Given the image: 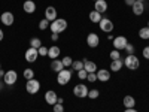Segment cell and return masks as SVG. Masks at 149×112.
<instances>
[{"mask_svg": "<svg viewBox=\"0 0 149 112\" xmlns=\"http://www.w3.org/2000/svg\"><path fill=\"white\" fill-rule=\"evenodd\" d=\"M95 73H97V81L100 82H107L110 79V72L107 69H98Z\"/></svg>", "mask_w": 149, "mask_h": 112, "instance_id": "13", "label": "cell"}, {"mask_svg": "<svg viewBox=\"0 0 149 112\" xmlns=\"http://www.w3.org/2000/svg\"><path fill=\"white\" fill-rule=\"evenodd\" d=\"M60 48L57 46V45H52L51 48H48V57L49 58H52V60H55L57 57H60Z\"/></svg>", "mask_w": 149, "mask_h": 112, "instance_id": "20", "label": "cell"}, {"mask_svg": "<svg viewBox=\"0 0 149 112\" xmlns=\"http://www.w3.org/2000/svg\"><path fill=\"white\" fill-rule=\"evenodd\" d=\"M124 51L127 52V55L134 54V51H136V45H133V43H127V46L124 48Z\"/></svg>", "mask_w": 149, "mask_h": 112, "instance_id": "28", "label": "cell"}, {"mask_svg": "<svg viewBox=\"0 0 149 112\" xmlns=\"http://www.w3.org/2000/svg\"><path fill=\"white\" fill-rule=\"evenodd\" d=\"M94 2H97V0H94Z\"/></svg>", "mask_w": 149, "mask_h": 112, "instance_id": "48", "label": "cell"}, {"mask_svg": "<svg viewBox=\"0 0 149 112\" xmlns=\"http://www.w3.org/2000/svg\"><path fill=\"white\" fill-rule=\"evenodd\" d=\"M72 67H73V70L79 72L81 69H84V60H76V61H73V63H72Z\"/></svg>", "mask_w": 149, "mask_h": 112, "instance_id": "26", "label": "cell"}, {"mask_svg": "<svg viewBox=\"0 0 149 112\" xmlns=\"http://www.w3.org/2000/svg\"><path fill=\"white\" fill-rule=\"evenodd\" d=\"M84 69L86 70V73H95L97 72V64L94 61H90V60H84Z\"/></svg>", "mask_w": 149, "mask_h": 112, "instance_id": "18", "label": "cell"}, {"mask_svg": "<svg viewBox=\"0 0 149 112\" xmlns=\"http://www.w3.org/2000/svg\"><path fill=\"white\" fill-rule=\"evenodd\" d=\"M37 51H39V55H40V57H45V55H48V48H46V46H43V45H42L39 49H37Z\"/></svg>", "mask_w": 149, "mask_h": 112, "instance_id": "34", "label": "cell"}, {"mask_svg": "<svg viewBox=\"0 0 149 112\" xmlns=\"http://www.w3.org/2000/svg\"><path fill=\"white\" fill-rule=\"evenodd\" d=\"M0 21H2L5 26L10 27L12 24H14V21H15V17H14V14H12V12H3V14L0 15Z\"/></svg>", "mask_w": 149, "mask_h": 112, "instance_id": "11", "label": "cell"}, {"mask_svg": "<svg viewBox=\"0 0 149 112\" xmlns=\"http://www.w3.org/2000/svg\"><path fill=\"white\" fill-rule=\"evenodd\" d=\"M63 69H66V67H64V64H63V61H61V60L55 58V60L51 61V70H52V72L58 73V72H61Z\"/></svg>", "mask_w": 149, "mask_h": 112, "instance_id": "19", "label": "cell"}, {"mask_svg": "<svg viewBox=\"0 0 149 112\" xmlns=\"http://www.w3.org/2000/svg\"><path fill=\"white\" fill-rule=\"evenodd\" d=\"M86 45H88L90 48H97L98 45H100V37H98L97 33H90L88 36H86Z\"/></svg>", "mask_w": 149, "mask_h": 112, "instance_id": "10", "label": "cell"}, {"mask_svg": "<svg viewBox=\"0 0 149 112\" xmlns=\"http://www.w3.org/2000/svg\"><path fill=\"white\" fill-rule=\"evenodd\" d=\"M124 112H137V111H136V108H127Z\"/></svg>", "mask_w": 149, "mask_h": 112, "instance_id": "40", "label": "cell"}, {"mask_svg": "<svg viewBox=\"0 0 149 112\" xmlns=\"http://www.w3.org/2000/svg\"><path fill=\"white\" fill-rule=\"evenodd\" d=\"M131 10H133V14H134V15L140 17L143 12H145V3H143V2H137V0H136L134 5L131 6Z\"/></svg>", "mask_w": 149, "mask_h": 112, "instance_id": "15", "label": "cell"}, {"mask_svg": "<svg viewBox=\"0 0 149 112\" xmlns=\"http://www.w3.org/2000/svg\"><path fill=\"white\" fill-rule=\"evenodd\" d=\"M3 37H5V33H3L2 29H0V41H3Z\"/></svg>", "mask_w": 149, "mask_h": 112, "instance_id": "42", "label": "cell"}, {"mask_svg": "<svg viewBox=\"0 0 149 112\" xmlns=\"http://www.w3.org/2000/svg\"><path fill=\"white\" fill-rule=\"evenodd\" d=\"M137 2H143V3H145V0H137Z\"/></svg>", "mask_w": 149, "mask_h": 112, "instance_id": "45", "label": "cell"}, {"mask_svg": "<svg viewBox=\"0 0 149 112\" xmlns=\"http://www.w3.org/2000/svg\"><path fill=\"white\" fill-rule=\"evenodd\" d=\"M63 64H64V67H69V66H72V63H73V60H72V57H63Z\"/></svg>", "mask_w": 149, "mask_h": 112, "instance_id": "32", "label": "cell"}, {"mask_svg": "<svg viewBox=\"0 0 149 112\" xmlns=\"http://www.w3.org/2000/svg\"><path fill=\"white\" fill-rule=\"evenodd\" d=\"M45 18L49 21V22H52L54 20H57V9L54 6H48L45 9Z\"/></svg>", "mask_w": 149, "mask_h": 112, "instance_id": "14", "label": "cell"}, {"mask_svg": "<svg viewBox=\"0 0 149 112\" xmlns=\"http://www.w3.org/2000/svg\"><path fill=\"white\" fill-rule=\"evenodd\" d=\"M102 14H100V12H97V10H91L90 12V21L91 22H94V24H98V22H100L102 21Z\"/></svg>", "mask_w": 149, "mask_h": 112, "instance_id": "22", "label": "cell"}, {"mask_svg": "<svg viewBox=\"0 0 149 112\" xmlns=\"http://www.w3.org/2000/svg\"><path fill=\"white\" fill-rule=\"evenodd\" d=\"M3 84H5L3 81H2V82H0V91H2V90H3Z\"/></svg>", "mask_w": 149, "mask_h": 112, "instance_id": "44", "label": "cell"}, {"mask_svg": "<svg viewBox=\"0 0 149 112\" xmlns=\"http://www.w3.org/2000/svg\"><path fill=\"white\" fill-rule=\"evenodd\" d=\"M124 66L130 70H137L139 66H140V60L136 57V54H130V55L125 57V60H124Z\"/></svg>", "mask_w": 149, "mask_h": 112, "instance_id": "2", "label": "cell"}, {"mask_svg": "<svg viewBox=\"0 0 149 112\" xmlns=\"http://www.w3.org/2000/svg\"><path fill=\"white\" fill-rule=\"evenodd\" d=\"M52 111H54V112H64V105L55 103V105L52 106Z\"/></svg>", "mask_w": 149, "mask_h": 112, "instance_id": "33", "label": "cell"}, {"mask_svg": "<svg viewBox=\"0 0 149 112\" xmlns=\"http://www.w3.org/2000/svg\"><path fill=\"white\" fill-rule=\"evenodd\" d=\"M30 46L39 49V48L42 46V41L39 39V37H31V39H30Z\"/></svg>", "mask_w": 149, "mask_h": 112, "instance_id": "25", "label": "cell"}, {"mask_svg": "<svg viewBox=\"0 0 149 112\" xmlns=\"http://www.w3.org/2000/svg\"><path fill=\"white\" fill-rule=\"evenodd\" d=\"M37 57H39V51H37L36 48H27L26 54H24V58H26L27 63H34V61L37 60Z\"/></svg>", "mask_w": 149, "mask_h": 112, "instance_id": "7", "label": "cell"}, {"mask_svg": "<svg viewBox=\"0 0 149 112\" xmlns=\"http://www.w3.org/2000/svg\"><path fill=\"white\" fill-rule=\"evenodd\" d=\"M26 90H27V93L29 94H36V93H39V90H40V82L37 81V79H29L27 82H26Z\"/></svg>", "mask_w": 149, "mask_h": 112, "instance_id": "5", "label": "cell"}, {"mask_svg": "<svg viewBox=\"0 0 149 112\" xmlns=\"http://www.w3.org/2000/svg\"><path fill=\"white\" fill-rule=\"evenodd\" d=\"M0 69H2V64H0Z\"/></svg>", "mask_w": 149, "mask_h": 112, "instance_id": "47", "label": "cell"}, {"mask_svg": "<svg viewBox=\"0 0 149 112\" xmlns=\"http://www.w3.org/2000/svg\"><path fill=\"white\" fill-rule=\"evenodd\" d=\"M98 96H100V91H98V90H95V88L88 91V97H90V99H93V100H94V99H97Z\"/></svg>", "mask_w": 149, "mask_h": 112, "instance_id": "30", "label": "cell"}, {"mask_svg": "<svg viewBox=\"0 0 149 112\" xmlns=\"http://www.w3.org/2000/svg\"><path fill=\"white\" fill-rule=\"evenodd\" d=\"M17 81H18V73H17L15 70H8V72H5V75H3V82H5L6 85H14Z\"/></svg>", "mask_w": 149, "mask_h": 112, "instance_id": "6", "label": "cell"}, {"mask_svg": "<svg viewBox=\"0 0 149 112\" xmlns=\"http://www.w3.org/2000/svg\"><path fill=\"white\" fill-rule=\"evenodd\" d=\"M49 24H51V22H49L46 18H43V20L39 21V29H40V30H46V29L49 27Z\"/></svg>", "mask_w": 149, "mask_h": 112, "instance_id": "29", "label": "cell"}, {"mask_svg": "<svg viewBox=\"0 0 149 112\" xmlns=\"http://www.w3.org/2000/svg\"><path fill=\"white\" fill-rule=\"evenodd\" d=\"M22 76L26 78V81L33 79V78H34V70H33V69H26V70L22 72Z\"/></svg>", "mask_w": 149, "mask_h": 112, "instance_id": "27", "label": "cell"}, {"mask_svg": "<svg viewBox=\"0 0 149 112\" xmlns=\"http://www.w3.org/2000/svg\"><path fill=\"white\" fill-rule=\"evenodd\" d=\"M49 27H51V32L52 33H63L66 29H67V21L64 18H57L54 20L51 24H49Z\"/></svg>", "mask_w": 149, "mask_h": 112, "instance_id": "1", "label": "cell"}, {"mask_svg": "<svg viewBox=\"0 0 149 112\" xmlns=\"http://www.w3.org/2000/svg\"><path fill=\"white\" fill-rule=\"evenodd\" d=\"M22 9L26 14H34V10H36V3L33 2V0H26L22 5Z\"/></svg>", "mask_w": 149, "mask_h": 112, "instance_id": "17", "label": "cell"}, {"mask_svg": "<svg viewBox=\"0 0 149 112\" xmlns=\"http://www.w3.org/2000/svg\"><path fill=\"white\" fill-rule=\"evenodd\" d=\"M86 79H88L90 82H95L97 81V73H88L86 75Z\"/></svg>", "mask_w": 149, "mask_h": 112, "instance_id": "36", "label": "cell"}, {"mask_svg": "<svg viewBox=\"0 0 149 112\" xmlns=\"http://www.w3.org/2000/svg\"><path fill=\"white\" fill-rule=\"evenodd\" d=\"M58 37H60V34H58V33H52V34H51V39H52L54 42H57V41H58Z\"/></svg>", "mask_w": 149, "mask_h": 112, "instance_id": "38", "label": "cell"}, {"mask_svg": "<svg viewBox=\"0 0 149 112\" xmlns=\"http://www.w3.org/2000/svg\"><path fill=\"white\" fill-rule=\"evenodd\" d=\"M57 100H58V96H57V93L54 91V90H48L46 93H45V102L48 103V105H55L57 103Z\"/></svg>", "mask_w": 149, "mask_h": 112, "instance_id": "12", "label": "cell"}, {"mask_svg": "<svg viewBox=\"0 0 149 112\" xmlns=\"http://www.w3.org/2000/svg\"><path fill=\"white\" fill-rule=\"evenodd\" d=\"M70 79H72V70H69V69H63L61 72L57 73V82L60 85H67L70 82Z\"/></svg>", "mask_w": 149, "mask_h": 112, "instance_id": "3", "label": "cell"}, {"mask_svg": "<svg viewBox=\"0 0 149 112\" xmlns=\"http://www.w3.org/2000/svg\"><path fill=\"white\" fill-rule=\"evenodd\" d=\"M98 26H100V30L104 32V33H112L113 32V22H112L109 18H102V21L98 22Z\"/></svg>", "mask_w": 149, "mask_h": 112, "instance_id": "9", "label": "cell"}, {"mask_svg": "<svg viewBox=\"0 0 149 112\" xmlns=\"http://www.w3.org/2000/svg\"><path fill=\"white\" fill-rule=\"evenodd\" d=\"M57 103H60V105H64V100H63V97H58V100H57Z\"/></svg>", "mask_w": 149, "mask_h": 112, "instance_id": "41", "label": "cell"}, {"mask_svg": "<svg viewBox=\"0 0 149 112\" xmlns=\"http://www.w3.org/2000/svg\"><path fill=\"white\" fill-rule=\"evenodd\" d=\"M94 10L100 12V14H104L107 10V2L106 0H97V2H94Z\"/></svg>", "mask_w": 149, "mask_h": 112, "instance_id": "16", "label": "cell"}, {"mask_svg": "<svg viewBox=\"0 0 149 112\" xmlns=\"http://www.w3.org/2000/svg\"><path fill=\"white\" fill-rule=\"evenodd\" d=\"M134 2H136V0H125V5H127V6H133Z\"/></svg>", "mask_w": 149, "mask_h": 112, "instance_id": "39", "label": "cell"}, {"mask_svg": "<svg viewBox=\"0 0 149 112\" xmlns=\"http://www.w3.org/2000/svg\"><path fill=\"white\" fill-rule=\"evenodd\" d=\"M122 66H124V61H122L121 58L112 60V63H110V70H112V72H119V70L122 69Z\"/></svg>", "mask_w": 149, "mask_h": 112, "instance_id": "21", "label": "cell"}, {"mask_svg": "<svg viewBox=\"0 0 149 112\" xmlns=\"http://www.w3.org/2000/svg\"><path fill=\"white\" fill-rule=\"evenodd\" d=\"M121 57V52L118 49H113V51H110V60H118Z\"/></svg>", "mask_w": 149, "mask_h": 112, "instance_id": "31", "label": "cell"}, {"mask_svg": "<svg viewBox=\"0 0 149 112\" xmlns=\"http://www.w3.org/2000/svg\"><path fill=\"white\" fill-rule=\"evenodd\" d=\"M88 87H86L85 84H76L73 87V94L79 97V99H84V97H88Z\"/></svg>", "mask_w": 149, "mask_h": 112, "instance_id": "4", "label": "cell"}, {"mask_svg": "<svg viewBox=\"0 0 149 112\" xmlns=\"http://www.w3.org/2000/svg\"><path fill=\"white\" fill-rule=\"evenodd\" d=\"M148 46H149V45H148Z\"/></svg>", "mask_w": 149, "mask_h": 112, "instance_id": "49", "label": "cell"}, {"mask_svg": "<svg viewBox=\"0 0 149 112\" xmlns=\"http://www.w3.org/2000/svg\"><path fill=\"white\" fill-rule=\"evenodd\" d=\"M139 37H140V39H143V41H149V27L148 26L146 27H142L139 30Z\"/></svg>", "mask_w": 149, "mask_h": 112, "instance_id": "24", "label": "cell"}, {"mask_svg": "<svg viewBox=\"0 0 149 112\" xmlns=\"http://www.w3.org/2000/svg\"><path fill=\"white\" fill-rule=\"evenodd\" d=\"M122 103H124V106H125V109L127 108H134L136 106V99L133 96H125L124 100H122Z\"/></svg>", "mask_w": 149, "mask_h": 112, "instance_id": "23", "label": "cell"}, {"mask_svg": "<svg viewBox=\"0 0 149 112\" xmlns=\"http://www.w3.org/2000/svg\"><path fill=\"white\" fill-rule=\"evenodd\" d=\"M142 55L146 58V60H149V46H145L143 48V51H142Z\"/></svg>", "mask_w": 149, "mask_h": 112, "instance_id": "37", "label": "cell"}, {"mask_svg": "<svg viewBox=\"0 0 149 112\" xmlns=\"http://www.w3.org/2000/svg\"><path fill=\"white\" fill-rule=\"evenodd\" d=\"M128 41H127V37L125 36H116L113 37V48L118 49V51H124V48L127 46Z\"/></svg>", "mask_w": 149, "mask_h": 112, "instance_id": "8", "label": "cell"}, {"mask_svg": "<svg viewBox=\"0 0 149 112\" xmlns=\"http://www.w3.org/2000/svg\"><path fill=\"white\" fill-rule=\"evenodd\" d=\"M3 75H5L3 69H0V82H2V78H3Z\"/></svg>", "mask_w": 149, "mask_h": 112, "instance_id": "43", "label": "cell"}, {"mask_svg": "<svg viewBox=\"0 0 149 112\" xmlns=\"http://www.w3.org/2000/svg\"><path fill=\"white\" fill-rule=\"evenodd\" d=\"M148 27H149V21H148Z\"/></svg>", "mask_w": 149, "mask_h": 112, "instance_id": "46", "label": "cell"}, {"mask_svg": "<svg viewBox=\"0 0 149 112\" xmlns=\"http://www.w3.org/2000/svg\"><path fill=\"white\" fill-rule=\"evenodd\" d=\"M86 75H88V73H86V70H85V69H81V70L78 72V78H79V79H86Z\"/></svg>", "mask_w": 149, "mask_h": 112, "instance_id": "35", "label": "cell"}]
</instances>
